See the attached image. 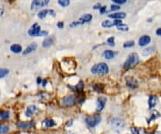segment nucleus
<instances>
[{
  "label": "nucleus",
  "mask_w": 161,
  "mask_h": 134,
  "mask_svg": "<svg viewBox=\"0 0 161 134\" xmlns=\"http://www.w3.org/2000/svg\"><path fill=\"white\" fill-rule=\"evenodd\" d=\"M91 73L92 74H95V75H106L108 73L109 71V69H108V66L106 64V63H99V64H96L94 65L92 68L90 69Z\"/></svg>",
  "instance_id": "obj_1"
},
{
  "label": "nucleus",
  "mask_w": 161,
  "mask_h": 134,
  "mask_svg": "<svg viewBox=\"0 0 161 134\" xmlns=\"http://www.w3.org/2000/svg\"><path fill=\"white\" fill-rule=\"evenodd\" d=\"M140 62V58H139V56H138L137 53H131L129 56H128V58L127 59L125 60V62L124 64V68L125 69H129L131 68H133V67L136 66L138 63Z\"/></svg>",
  "instance_id": "obj_2"
},
{
  "label": "nucleus",
  "mask_w": 161,
  "mask_h": 134,
  "mask_svg": "<svg viewBox=\"0 0 161 134\" xmlns=\"http://www.w3.org/2000/svg\"><path fill=\"white\" fill-rule=\"evenodd\" d=\"M109 124L111 125L112 129L114 131H116L117 132L122 131L124 129V127H125L124 121L122 119H119V118H114V119L110 120V121H109Z\"/></svg>",
  "instance_id": "obj_3"
},
{
  "label": "nucleus",
  "mask_w": 161,
  "mask_h": 134,
  "mask_svg": "<svg viewBox=\"0 0 161 134\" xmlns=\"http://www.w3.org/2000/svg\"><path fill=\"white\" fill-rule=\"evenodd\" d=\"M100 121H101L100 115H92V116H88L85 118L86 124L90 128L96 127L100 122Z\"/></svg>",
  "instance_id": "obj_4"
},
{
  "label": "nucleus",
  "mask_w": 161,
  "mask_h": 134,
  "mask_svg": "<svg viewBox=\"0 0 161 134\" xmlns=\"http://www.w3.org/2000/svg\"><path fill=\"white\" fill-rule=\"evenodd\" d=\"M91 20H92V15H90V14H86V15H82L78 21H75V22H73V24H71L70 26L71 27L78 26L80 24H86V23H89V22H90Z\"/></svg>",
  "instance_id": "obj_5"
},
{
  "label": "nucleus",
  "mask_w": 161,
  "mask_h": 134,
  "mask_svg": "<svg viewBox=\"0 0 161 134\" xmlns=\"http://www.w3.org/2000/svg\"><path fill=\"white\" fill-rule=\"evenodd\" d=\"M49 3V0H33L31 3V9L36 10L40 7H43Z\"/></svg>",
  "instance_id": "obj_6"
},
{
  "label": "nucleus",
  "mask_w": 161,
  "mask_h": 134,
  "mask_svg": "<svg viewBox=\"0 0 161 134\" xmlns=\"http://www.w3.org/2000/svg\"><path fill=\"white\" fill-rule=\"evenodd\" d=\"M40 32H41V30H40L39 25L38 24H34L31 27V29L29 30L28 33H29V35L31 37H39L40 34Z\"/></svg>",
  "instance_id": "obj_7"
},
{
  "label": "nucleus",
  "mask_w": 161,
  "mask_h": 134,
  "mask_svg": "<svg viewBox=\"0 0 161 134\" xmlns=\"http://www.w3.org/2000/svg\"><path fill=\"white\" fill-rule=\"evenodd\" d=\"M74 104H75V98L73 96H65L62 100V104L64 105V106H72Z\"/></svg>",
  "instance_id": "obj_8"
},
{
  "label": "nucleus",
  "mask_w": 161,
  "mask_h": 134,
  "mask_svg": "<svg viewBox=\"0 0 161 134\" xmlns=\"http://www.w3.org/2000/svg\"><path fill=\"white\" fill-rule=\"evenodd\" d=\"M120 24H122V21L120 19H116L115 21H109V20H107V21H104L102 22V26L103 27H106V28H109V27H113L115 25H118Z\"/></svg>",
  "instance_id": "obj_9"
},
{
  "label": "nucleus",
  "mask_w": 161,
  "mask_h": 134,
  "mask_svg": "<svg viewBox=\"0 0 161 134\" xmlns=\"http://www.w3.org/2000/svg\"><path fill=\"white\" fill-rule=\"evenodd\" d=\"M48 15H52V16H56V12L53 10H48V9H44V10H41L40 12L39 13L38 16H39V18L40 19H44L46 16H47Z\"/></svg>",
  "instance_id": "obj_10"
},
{
  "label": "nucleus",
  "mask_w": 161,
  "mask_h": 134,
  "mask_svg": "<svg viewBox=\"0 0 161 134\" xmlns=\"http://www.w3.org/2000/svg\"><path fill=\"white\" fill-rule=\"evenodd\" d=\"M106 102H107V99L105 97H99L97 100V111H102L103 109H104L105 105H106Z\"/></svg>",
  "instance_id": "obj_11"
},
{
  "label": "nucleus",
  "mask_w": 161,
  "mask_h": 134,
  "mask_svg": "<svg viewBox=\"0 0 161 134\" xmlns=\"http://www.w3.org/2000/svg\"><path fill=\"white\" fill-rule=\"evenodd\" d=\"M151 39L149 35H143L139 39V45L140 46H145L151 42Z\"/></svg>",
  "instance_id": "obj_12"
},
{
  "label": "nucleus",
  "mask_w": 161,
  "mask_h": 134,
  "mask_svg": "<svg viewBox=\"0 0 161 134\" xmlns=\"http://www.w3.org/2000/svg\"><path fill=\"white\" fill-rule=\"evenodd\" d=\"M17 127L20 129H30V128L34 127V122L33 121H24V122H20L17 124Z\"/></svg>",
  "instance_id": "obj_13"
},
{
  "label": "nucleus",
  "mask_w": 161,
  "mask_h": 134,
  "mask_svg": "<svg viewBox=\"0 0 161 134\" xmlns=\"http://www.w3.org/2000/svg\"><path fill=\"white\" fill-rule=\"evenodd\" d=\"M38 111H39V110H38V108H37L36 106H34V105H31V106H29V107L27 108L25 114H26V116H28V117H31L34 114L37 113Z\"/></svg>",
  "instance_id": "obj_14"
},
{
  "label": "nucleus",
  "mask_w": 161,
  "mask_h": 134,
  "mask_svg": "<svg viewBox=\"0 0 161 134\" xmlns=\"http://www.w3.org/2000/svg\"><path fill=\"white\" fill-rule=\"evenodd\" d=\"M126 16L125 13L123 12H118V13H114L111 15H108V17L109 18H112V19H123Z\"/></svg>",
  "instance_id": "obj_15"
},
{
  "label": "nucleus",
  "mask_w": 161,
  "mask_h": 134,
  "mask_svg": "<svg viewBox=\"0 0 161 134\" xmlns=\"http://www.w3.org/2000/svg\"><path fill=\"white\" fill-rule=\"evenodd\" d=\"M158 97H156V96H149V108H153V107H155L156 106V105L158 104Z\"/></svg>",
  "instance_id": "obj_16"
},
{
  "label": "nucleus",
  "mask_w": 161,
  "mask_h": 134,
  "mask_svg": "<svg viewBox=\"0 0 161 134\" xmlns=\"http://www.w3.org/2000/svg\"><path fill=\"white\" fill-rule=\"evenodd\" d=\"M126 84H127V86L131 88H136L138 86L137 81L134 79H132V77H127V79H126Z\"/></svg>",
  "instance_id": "obj_17"
},
{
  "label": "nucleus",
  "mask_w": 161,
  "mask_h": 134,
  "mask_svg": "<svg viewBox=\"0 0 161 134\" xmlns=\"http://www.w3.org/2000/svg\"><path fill=\"white\" fill-rule=\"evenodd\" d=\"M37 49V44L36 43H31V45H29L25 51H24V54H29V53H31L32 51H34L35 50Z\"/></svg>",
  "instance_id": "obj_18"
},
{
  "label": "nucleus",
  "mask_w": 161,
  "mask_h": 134,
  "mask_svg": "<svg viewBox=\"0 0 161 134\" xmlns=\"http://www.w3.org/2000/svg\"><path fill=\"white\" fill-rule=\"evenodd\" d=\"M115 52H113L112 51H109V50H107L104 52H103V56H104V58L107 59H111L115 57Z\"/></svg>",
  "instance_id": "obj_19"
},
{
  "label": "nucleus",
  "mask_w": 161,
  "mask_h": 134,
  "mask_svg": "<svg viewBox=\"0 0 161 134\" xmlns=\"http://www.w3.org/2000/svg\"><path fill=\"white\" fill-rule=\"evenodd\" d=\"M43 124L48 127V128H51V127H54L56 125V122L52 120V119H46L44 121H43Z\"/></svg>",
  "instance_id": "obj_20"
},
{
  "label": "nucleus",
  "mask_w": 161,
  "mask_h": 134,
  "mask_svg": "<svg viewBox=\"0 0 161 134\" xmlns=\"http://www.w3.org/2000/svg\"><path fill=\"white\" fill-rule=\"evenodd\" d=\"M53 42H54L53 38H52V37H48V38H47V39H46V40L43 42L42 45H43V47H49V46L52 45Z\"/></svg>",
  "instance_id": "obj_21"
},
{
  "label": "nucleus",
  "mask_w": 161,
  "mask_h": 134,
  "mask_svg": "<svg viewBox=\"0 0 161 134\" xmlns=\"http://www.w3.org/2000/svg\"><path fill=\"white\" fill-rule=\"evenodd\" d=\"M11 51L14 53H19L22 51V47L19 44H14V45L11 46Z\"/></svg>",
  "instance_id": "obj_22"
},
{
  "label": "nucleus",
  "mask_w": 161,
  "mask_h": 134,
  "mask_svg": "<svg viewBox=\"0 0 161 134\" xmlns=\"http://www.w3.org/2000/svg\"><path fill=\"white\" fill-rule=\"evenodd\" d=\"M154 47H149L147 49H145L144 51H142V55L143 56H149V55H151L154 52Z\"/></svg>",
  "instance_id": "obj_23"
},
{
  "label": "nucleus",
  "mask_w": 161,
  "mask_h": 134,
  "mask_svg": "<svg viewBox=\"0 0 161 134\" xmlns=\"http://www.w3.org/2000/svg\"><path fill=\"white\" fill-rule=\"evenodd\" d=\"M9 116H10L9 112L0 111V118H1V119H8Z\"/></svg>",
  "instance_id": "obj_24"
},
{
  "label": "nucleus",
  "mask_w": 161,
  "mask_h": 134,
  "mask_svg": "<svg viewBox=\"0 0 161 134\" xmlns=\"http://www.w3.org/2000/svg\"><path fill=\"white\" fill-rule=\"evenodd\" d=\"M58 4L63 7H66L70 4V0H58Z\"/></svg>",
  "instance_id": "obj_25"
},
{
  "label": "nucleus",
  "mask_w": 161,
  "mask_h": 134,
  "mask_svg": "<svg viewBox=\"0 0 161 134\" xmlns=\"http://www.w3.org/2000/svg\"><path fill=\"white\" fill-rule=\"evenodd\" d=\"M116 27H117V29L119 30V31H123V32H125V31H128V26L126 25V24H124L123 23L122 24H118V25H116Z\"/></svg>",
  "instance_id": "obj_26"
},
{
  "label": "nucleus",
  "mask_w": 161,
  "mask_h": 134,
  "mask_svg": "<svg viewBox=\"0 0 161 134\" xmlns=\"http://www.w3.org/2000/svg\"><path fill=\"white\" fill-rule=\"evenodd\" d=\"M9 73V70L8 69H0V79H3L5 76H7Z\"/></svg>",
  "instance_id": "obj_27"
},
{
  "label": "nucleus",
  "mask_w": 161,
  "mask_h": 134,
  "mask_svg": "<svg viewBox=\"0 0 161 134\" xmlns=\"http://www.w3.org/2000/svg\"><path fill=\"white\" fill-rule=\"evenodd\" d=\"M8 127L7 126H5V125H2V124H0V133H7L8 131Z\"/></svg>",
  "instance_id": "obj_28"
},
{
  "label": "nucleus",
  "mask_w": 161,
  "mask_h": 134,
  "mask_svg": "<svg viewBox=\"0 0 161 134\" xmlns=\"http://www.w3.org/2000/svg\"><path fill=\"white\" fill-rule=\"evenodd\" d=\"M131 131H132V134H144L143 131H141V130H138L136 128H131Z\"/></svg>",
  "instance_id": "obj_29"
},
{
  "label": "nucleus",
  "mask_w": 161,
  "mask_h": 134,
  "mask_svg": "<svg viewBox=\"0 0 161 134\" xmlns=\"http://www.w3.org/2000/svg\"><path fill=\"white\" fill-rule=\"evenodd\" d=\"M134 45V42L133 41H130V42H127L124 44V48H130V47H133Z\"/></svg>",
  "instance_id": "obj_30"
},
{
  "label": "nucleus",
  "mask_w": 161,
  "mask_h": 134,
  "mask_svg": "<svg viewBox=\"0 0 161 134\" xmlns=\"http://www.w3.org/2000/svg\"><path fill=\"white\" fill-rule=\"evenodd\" d=\"M115 39L113 37H110V38H108V40H107V43L109 44L110 46H114L115 45Z\"/></svg>",
  "instance_id": "obj_31"
},
{
  "label": "nucleus",
  "mask_w": 161,
  "mask_h": 134,
  "mask_svg": "<svg viewBox=\"0 0 161 134\" xmlns=\"http://www.w3.org/2000/svg\"><path fill=\"white\" fill-rule=\"evenodd\" d=\"M110 7H111L110 8L111 11H116V10L120 9V7H119V5H112Z\"/></svg>",
  "instance_id": "obj_32"
},
{
  "label": "nucleus",
  "mask_w": 161,
  "mask_h": 134,
  "mask_svg": "<svg viewBox=\"0 0 161 134\" xmlns=\"http://www.w3.org/2000/svg\"><path fill=\"white\" fill-rule=\"evenodd\" d=\"M113 2H115L116 4H118V5H122V4H124L126 2V0H112Z\"/></svg>",
  "instance_id": "obj_33"
},
{
  "label": "nucleus",
  "mask_w": 161,
  "mask_h": 134,
  "mask_svg": "<svg viewBox=\"0 0 161 134\" xmlns=\"http://www.w3.org/2000/svg\"><path fill=\"white\" fill-rule=\"evenodd\" d=\"M64 23H63V22H59L58 24H57V27L59 28V29H63V28H64Z\"/></svg>",
  "instance_id": "obj_34"
},
{
  "label": "nucleus",
  "mask_w": 161,
  "mask_h": 134,
  "mask_svg": "<svg viewBox=\"0 0 161 134\" xmlns=\"http://www.w3.org/2000/svg\"><path fill=\"white\" fill-rule=\"evenodd\" d=\"M93 8L95 9V10H97V9H100L101 8V5L100 4H96L94 7H93Z\"/></svg>",
  "instance_id": "obj_35"
},
{
  "label": "nucleus",
  "mask_w": 161,
  "mask_h": 134,
  "mask_svg": "<svg viewBox=\"0 0 161 134\" xmlns=\"http://www.w3.org/2000/svg\"><path fill=\"white\" fill-rule=\"evenodd\" d=\"M107 11V7H101L100 8V14H104Z\"/></svg>",
  "instance_id": "obj_36"
},
{
  "label": "nucleus",
  "mask_w": 161,
  "mask_h": 134,
  "mask_svg": "<svg viewBox=\"0 0 161 134\" xmlns=\"http://www.w3.org/2000/svg\"><path fill=\"white\" fill-rule=\"evenodd\" d=\"M156 33H157V35L161 36V28H158V29L157 30V32H156Z\"/></svg>",
  "instance_id": "obj_37"
},
{
  "label": "nucleus",
  "mask_w": 161,
  "mask_h": 134,
  "mask_svg": "<svg viewBox=\"0 0 161 134\" xmlns=\"http://www.w3.org/2000/svg\"><path fill=\"white\" fill-rule=\"evenodd\" d=\"M3 13H4V9H3L2 7H0V16L3 15Z\"/></svg>",
  "instance_id": "obj_38"
},
{
  "label": "nucleus",
  "mask_w": 161,
  "mask_h": 134,
  "mask_svg": "<svg viewBox=\"0 0 161 134\" xmlns=\"http://www.w3.org/2000/svg\"><path fill=\"white\" fill-rule=\"evenodd\" d=\"M70 134H73V133H70Z\"/></svg>",
  "instance_id": "obj_39"
}]
</instances>
